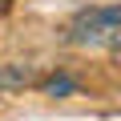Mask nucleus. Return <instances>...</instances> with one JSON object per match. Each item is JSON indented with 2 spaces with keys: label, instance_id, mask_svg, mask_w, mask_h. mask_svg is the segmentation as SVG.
I'll return each instance as SVG.
<instances>
[{
  "label": "nucleus",
  "instance_id": "20e7f679",
  "mask_svg": "<svg viewBox=\"0 0 121 121\" xmlns=\"http://www.w3.org/2000/svg\"><path fill=\"white\" fill-rule=\"evenodd\" d=\"M8 8H12V0H0V16H4V12H8Z\"/></svg>",
  "mask_w": 121,
  "mask_h": 121
},
{
  "label": "nucleus",
  "instance_id": "f257e3e1",
  "mask_svg": "<svg viewBox=\"0 0 121 121\" xmlns=\"http://www.w3.org/2000/svg\"><path fill=\"white\" fill-rule=\"evenodd\" d=\"M65 36L73 44H81V48H109V52H117V44H121V8L117 4L81 8L69 20Z\"/></svg>",
  "mask_w": 121,
  "mask_h": 121
},
{
  "label": "nucleus",
  "instance_id": "f03ea898",
  "mask_svg": "<svg viewBox=\"0 0 121 121\" xmlns=\"http://www.w3.org/2000/svg\"><path fill=\"white\" fill-rule=\"evenodd\" d=\"M36 81V73L28 65H0V93H16V89H28Z\"/></svg>",
  "mask_w": 121,
  "mask_h": 121
},
{
  "label": "nucleus",
  "instance_id": "7ed1b4c3",
  "mask_svg": "<svg viewBox=\"0 0 121 121\" xmlns=\"http://www.w3.org/2000/svg\"><path fill=\"white\" fill-rule=\"evenodd\" d=\"M40 93H44V97H73V93H77V77H69V73H56V77L40 81Z\"/></svg>",
  "mask_w": 121,
  "mask_h": 121
}]
</instances>
